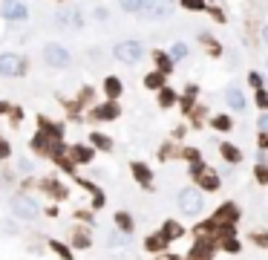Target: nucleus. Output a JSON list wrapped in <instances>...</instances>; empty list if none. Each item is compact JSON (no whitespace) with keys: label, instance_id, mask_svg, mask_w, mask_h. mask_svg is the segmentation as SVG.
<instances>
[{"label":"nucleus","instance_id":"f257e3e1","mask_svg":"<svg viewBox=\"0 0 268 260\" xmlns=\"http://www.w3.org/2000/svg\"><path fill=\"white\" fill-rule=\"evenodd\" d=\"M12 214L18 217V220L32 223V220H38V214H41V206H38L32 197H15L12 199Z\"/></svg>","mask_w":268,"mask_h":260},{"label":"nucleus","instance_id":"f03ea898","mask_svg":"<svg viewBox=\"0 0 268 260\" xmlns=\"http://www.w3.org/2000/svg\"><path fill=\"white\" fill-rule=\"evenodd\" d=\"M26 72V58L15 52H3L0 55V75H9V78H18Z\"/></svg>","mask_w":268,"mask_h":260},{"label":"nucleus","instance_id":"7ed1b4c3","mask_svg":"<svg viewBox=\"0 0 268 260\" xmlns=\"http://www.w3.org/2000/svg\"><path fill=\"white\" fill-rule=\"evenodd\" d=\"M179 211L188 214V217L199 214L202 211V194L196 188H182L179 191Z\"/></svg>","mask_w":268,"mask_h":260},{"label":"nucleus","instance_id":"20e7f679","mask_svg":"<svg viewBox=\"0 0 268 260\" xmlns=\"http://www.w3.org/2000/svg\"><path fill=\"white\" fill-rule=\"evenodd\" d=\"M142 52H144V46L139 41H121V44H116V58L124 64L142 61Z\"/></svg>","mask_w":268,"mask_h":260},{"label":"nucleus","instance_id":"39448f33","mask_svg":"<svg viewBox=\"0 0 268 260\" xmlns=\"http://www.w3.org/2000/svg\"><path fill=\"white\" fill-rule=\"evenodd\" d=\"M0 15L6 20H26L29 9L20 3V0H0Z\"/></svg>","mask_w":268,"mask_h":260},{"label":"nucleus","instance_id":"423d86ee","mask_svg":"<svg viewBox=\"0 0 268 260\" xmlns=\"http://www.w3.org/2000/svg\"><path fill=\"white\" fill-rule=\"evenodd\" d=\"M44 58H46V64L49 67H70V52L63 49V46H58V44H46V49H44Z\"/></svg>","mask_w":268,"mask_h":260},{"label":"nucleus","instance_id":"0eeeda50","mask_svg":"<svg viewBox=\"0 0 268 260\" xmlns=\"http://www.w3.org/2000/svg\"><path fill=\"white\" fill-rule=\"evenodd\" d=\"M144 12H147V18H168L173 12V0H153L144 6Z\"/></svg>","mask_w":268,"mask_h":260},{"label":"nucleus","instance_id":"6e6552de","mask_svg":"<svg viewBox=\"0 0 268 260\" xmlns=\"http://www.w3.org/2000/svg\"><path fill=\"white\" fill-rule=\"evenodd\" d=\"M225 99H228V104H231L233 110L245 107V96H242V90H237V87H231V90L225 93Z\"/></svg>","mask_w":268,"mask_h":260},{"label":"nucleus","instance_id":"1a4fd4ad","mask_svg":"<svg viewBox=\"0 0 268 260\" xmlns=\"http://www.w3.org/2000/svg\"><path fill=\"white\" fill-rule=\"evenodd\" d=\"M92 116L95 119H116L118 116V104H113V101H110V104H101L98 110H92Z\"/></svg>","mask_w":268,"mask_h":260},{"label":"nucleus","instance_id":"9d476101","mask_svg":"<svg viewBox=\"0 0 268 260\" xmlns=\"http://www.w3.org/2000/svg\"><path fill=\"white\" fill-rule=\"evenodd\" d=\"M133 174H136V180L142 182V185H150V168H147V165L136 162V165H133Z\"/></svg>","mask_w":268,"mask_h":260},{"label":"nucleus","instance_id":"9b49d317","mask_svg":"<svg viewBox=\"0 0 268 260\" xmlns=\"http://www.w3.org/2000/svg\"><path fill=\"white\" fill-rule=\"evenodd\" d=\"M161 234H164L168 240H176V237H182V225L173 223V220H168V223H164V228H161Z\"/></svg>","mask_w":268,"mask_h":260},{"label":"nucleus","instance_id":"f8f14e48","mask_svg":"<svg viewBox=\"0 0 268 260\" xmlns=\"http://www.w3.org/2000/svg\"><path fill=\"white\" fill-rule=\"evenodd\" d=\"M233 217H237V208H233V206H225L222 211H216V217L211 220V223L219 225V223H225V220H233Z\"/></svg>","mask_w":268,"mask_h":260},{"label":"nucleus","instance_id":"ddd939ff","mask_svg":"<svg viewBox=\"0 0 268 260\" xmlns=\"http://www.w3.org/2000/svg\"><path fill=\"white\" fill-rule=\"evenodd\" d=\"M168 246V237L164 234H153V237H147V249L150 251H159V249H164Z\"/></svg>","mask_w":268,"mask_h":260},{"label":"nucleus","instance_id":"4468645a","mask_svg":"<svg viewBox=\"0 0 268 260\" xmlns=\"http://www.w3.org/2000/svg\"><path fill=\"white\" fill-rule=\"evenodd\" d=\"M116 223H118L121 232H133V217L124 214V211H118V214H116Z\"/></svg>","mask_w":268,"mask_h":260},{"label":"nucleus","instance_id":"2eb2a0df","mask_svg":"<svg viewBox=\"0 0 268 260\" xmlns=\"http://www.w3.org/2000/svg\"><path fill=\"white\" fill-rule=\"evenodd\" d=\"M199 182H202L205 188H211V191H214L216 185H219V180H216V174H214V170H202V177H199Z\"/></svg>","mask_w":268,"mask_h":260},{"label":"nucleus","instance_id":"dca6fc26","mask_svg":"<svg viewBox=\"0 0 268 260\" xmlns=\"http://www.w3.org/2000/svg\"><path fill=\"white\" fill-rule=\"evenodd\" d=\"M104 90H107L110 99H116L118 93H121V81H118V78H107V81H104Z\"/></svg>","mask_w":268,"mask_h":260},{"label":"nucleus","instance_id":"f3484780","mask_svg":"<svg viewBox=\"0 0 268 260\" xmlns=\"http://www.w3.org/2000/svg\"><path fill=\"white\" fill-rule=\"evenodd\" d=\"M72 159H75V162H89V159H92V151L78 145V148H72Z\"/></svg>","mask_w":268,"mask_h":260},{"label":"nucleus","instance_id":"a211bd4d","mask_svg":"<svg viewBox=\"0 0 268 260\" xmlns=\"http://www.w3.org/2000/svg\"><path fill=\"white\" fill-rule=\"evenodd\" d=\"M161 81H164V72H150V75L144 78V84H147L150 90H159V87H161Z\"/></svg>","mask_w":268,"mask_h":260},{"label":"nucleus","instance_id":"6ab92c4d","mask_svg":"<svg viewBox=\"0 0 268 260\" xmlns=\"http://www.w3.org/2000/svg\"><path fill=\"white\" fill-rule=\"evenodd\" d=\"M222 153H225V159L228 162H240L242 159V153L233 148V145H222Z\"/></svg>","mask_w":268,"mask_h":260},{"label":"nucleus","instance_id":"aec40b11","mask_svg":"<svg viewBox=\"0 0 268 260\" xmlns=\"http://www.w3.org/2000/svg\"><path fill=\"white\" fill-rule=\"evenodd\" d=\"M49 246H52V251H55V254H58V257H63V260H70V257H72V251L66 249V246H63V243L52 240V243H49Z\"/></svg>","mask_w":268,"mask_h":260},{"label":"nucleus","instance_id":"412c9836","mask_svg":"<svg viewBox=\"0 0 268 260\" xmlns=\"http://www.w3.org/2000/svg\"><path fill=\"white\" fill-rule=\"evenodd\" d=\"M190 260H208V243H199L196 249L190 251Z\"/></svg>","mask_w":268,"mask_h":260},{"label":"nucleus","instance_id":"4be33fe9","mask_svg":"<svg viewBox=\"0 0 268 260\" xmlns=\"http://www.w3.org/2000/svg\"><path fill=\"white\" fill-rule=\"evenodd\" d=\"M118 3H121V9H127V12H139V9H144L142 0H118Z\"/></svg>","mask_w":268,"mask_h":260},{"label":"nucleus","instance_id":"5701e85b","mask_svg":"<svg viewBox=\"0 0 268 260\" xmlns=\"http://www.w3.org/2000/svg\"><path fill=\"white\" fill-rule=\"evenodd\" d=\"M92 145L101 148V151H110V139L107 136H101V133H92Z\"/></svg>","mask_w":268,"mask_h":260},{"label":"nucleus","instance_id":"b1692460","mask_svg":"<svg viewBox=\"0 0 268 260\" xmlns=\"http://www.w3.org/2000/svg\"><path fill=\"white\" fill-rule=\"evenodd\" d=\"M214 127H216V130H228V127H231V119H228V116H216L214 119Z\"/></svg>","mask_w":268,"mask_h":260},{"label":"nucleus","instance_id":"393cba45","mask_svg":"<svg viewBox=\"0 0 268 260\" xmlns=\"http://www.w3.org/2000/svg\"><path fill=\"white\" fill-rule=\"evenodd\" d=\"M185 55H188V46L185 44H176L173 49H170V58H185Z\"/></svg>","mask_w":268,"mask_h":260},{"label":"nucleus","instance_id":"a878e982","mask_svg":"<svg viewBox=\"0 0 268 260\" xmlns=\"http://www.w3.org/2000/svg\"><path fill=\"white\" fill-rule=\"evenodd\" d=\"M156 61H159V70H161V72H168V70H170V58H168V55H161V52H159V55H156Z\"/></svg>","mask_w":268,"mask_h":260},{"label":"nucleus","instance_id":"bb28decb","mask_svg":"<svg viewBox=\"0 0 268 260\" xmlns=\"http://www.w3.org/2000/svg\"><path fill=\"white\" fill-rule=\"evenodd\" d=\"M185 3V9H202L205 6V0H182Z\"/></svg>","mask_w":268,"mask_h":260},{"label":"nucleus","instance_id":"cd10ccee","mask_svg":"<svg viewBox=\"0 0 268 260\" xmlns=\"http://www.w3.org/2000/svg\"><path fill=\"white\" fill-rule=\"evenodd\" d=\"M75 246H78V249H87L89 237H87V234H75Z\"/></svg>","mask_w":268,"mask_h":260},{"label":"nucleus","instance_id":"c85d7f7f","mask_svg":"<svg viewBox=\"0 0 268 260\" xmlns=\"http://www.w3.org/2000/svg\"><path fill=\"white\" fill-rule=\"evenodd\" d=\"M257 104H259L262 110H268V96H265L262 90H257Z\"/></svg>","mask_w":268,"mask_h":260},{"label":"nucleus","instance_id":"c756f323","mask_svg":"<svg viewBox=\"0 0 268 260\" xmlns=\"http://www.w3.org/2000/svg\"><path fill=\"white\" fill-rule=\"evenodd\" d=\"M248 81L254 84V87H257V90H262V78H259V72H251V75H248Z\"/></svg>","mask_w":268,"mask_h":260},{"label":"nucleus","instance_id":"7c9ffc66","mask_svg":"<svg viewBox=\"0 0 268 260\" xmlns=\"http://www.w3.org/2000/svg\"><path fill=\"white\" fill-rule=\"evenodd\" d=\"M9 142H6V139H0V159H6V156H9Z\"/></svg>","mask_w":268,"mask_h":260},{"label":"nucleus","instance_id":"2f4dec72","mask_svg":"<svg viewBox=\"0 0 268 260\" xmlns=\"http://www.w3.org/2000/svg\"><path fill=\"white\" fill-rule=\"evenodd\" d=\"M257 127H259V130H262V133H268V113H262V116H259Z\"/></svg>","mask_w":268,"mask_h":260},{"label":"nucleus","instance_id":"473e14b6","mask_svg":"<svg viewBox=\"0 0 268 260\" xmlns=\"http://www.w3.org/2000/svg\"><path fill=\"white\" fill-rule=\"evenodd\" d=\"M257 180L259 182H268V168H262V165H259V168H257Z\"/></svg>","mask_w":268,"mask_h":260},{"label":"nucleus","instance_id":"72a5a7b5","mask_svg":"<svg viewBox=\"0 0 268 260\" xmlns=\"http://www.w3.org/2000/svg\"><path fill=\"white\" fill-rule=\"evenodd\" d=\"M121 243H124L121 234H110V246H121Z\"/></svg>","mask_w":268,"mask_h":260},{"label":"nucleus","instance_id":"f704fd0d","mask_svg":"<svg viewBox=\"0 0 268 260\" xmlns=\"http://www.w3.org/2000/svg\"><path fill=\"white\" fill-rule=\"evenodd\" d=\"M170 101H173V93L164 90V93H161V104H170Z\"/></svg>","mask_w":268,"mask_h":260},{"label":"nucleus","instance_id":"c9c22d12","mask_svg":"<svg viewBox=\"0 0 268 260\" xmlns=\"http://www.w3.org/2000/svg\"><path fill=\"white\" fill-rule=\"evenodd\" d=\"M18 168H20V170H26V174H29V170H32V162H26V159H20V162H18Z\"/></svg>","mask_w":268,"mask_h":260},{"label":"nucleus","instance_id":"e433bc0d","mask_svg":"<svg viewBox=\"0 0 268 260\" xmlns=\"http://www.w3.org/2000/svg\"><path fill=\"white\" fill-rule=\"evenodd\" d=\"M262 41H265V46H268V26L262 29Z\"/></svg>","mask_w":268,"mask_h":260},{"label":"nucleus","instance_id":"4c0bfd02","mask_svg":"<svg viewBox=\"0 0 268 260\" xmlns=\"http://www.w3.org/2000/svg\"><path fill=\"white\" fill-rule=\"evenodd\" d=\"M0 113H6V104H3V101H0Z\"/></svg>","mask_w":268,"mask_h":260},{"label":"nucleus","instance_id":"58836bf2","mask_svg":"<svg viewBox=\"0 0 268 260\" xmlns=\"http://www.w3.org/2000/svg\"><path fill=\"white\" fill-rule=\"evenodd\" d=\"M142 3H144V6H147V3H153V0H142Z\"/></svg>","mask_w":268,"mask_h":260}]
</instances>
